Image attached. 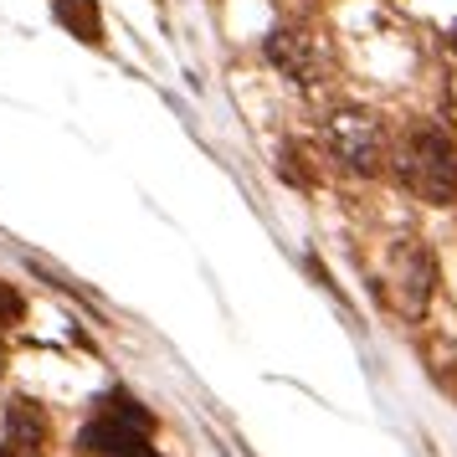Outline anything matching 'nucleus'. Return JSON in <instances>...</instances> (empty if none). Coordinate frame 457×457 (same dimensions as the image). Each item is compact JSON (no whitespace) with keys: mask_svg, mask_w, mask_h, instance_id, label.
Here are the masks:
<instances>
[{"mask_svg":"<svg viewBox=\"0 0 457 457\" xmlns=\"http://www.w3.org/2000/svg\"><path fill=\"white\" fill-rule=\"evenodd\" d=\"M57 21L83 37V42H104V21H98V5L93 0H57Z\"/></svg>","mask_w":457,"mask_h":457,"instance_id":"obj_5","label":"nucleus"},{"mask_svg":"<svg viewBox=\"0 0 457 457\" xmlns=\"http://www.w3.org/2000/svg\"><path fill=\"white\" fill-rule=\"evenodd\" d=\"M78 447H83L87 457H154V442H149V411L145 406H134L129 395H108L104 411L83 427Z\"/></svg>","mask_w":457,"mask_h":457,"instance_id":"obj_1","label":"nucleus"},{"mask_svg":"<svg viewBox=\"0 0 457 457\" xmlns=\"http://www.w3.org/2000/svg\"><path fill=\"white\" fill-rule=\"evenodd\" d=\"M5 427H11V447H21V453H37V447L46 442V421H42V411H37L31 401H11Z\"/></svg>","mask_w":457,"mask_h":457,"instance_id":"obj_4","label":"nucleus"},{"mask_svg":"<svg viewBox=\"0 0 457 457\" xmlns=\"http://www.w3.org/2000/svg\"><path fill=\"white\" fill-rule=\"evenodd\" d=\"M401 175L421 201L447 206V201H457V145L442 129H416L401 154Z\"/></svg>","mask_w":457,"mask_h":457,"instance_id":"obj_2","label":"nucleus"},{"mask_svg":"<svg viewBox=\"0 0 457 457\" xmlns=\"http://www.w3.org/2000/svg\"><path fill=\"white\" fill-rule=\"evenodd\" d=\"M329 145H334V154L350 170H360V175H375V170H380V154H386L380 124H375L370 113H334Z\"/></svg>","mask_w":457,"mask_h":457,"instance_id":"obj_3","label":"nucleus"},{"mask_svg":"<svg viewBox=\"0 0 457 457\" xmlns=\"http://www.w3.org/2000/svg\"><path fill=\"white\" fill-rule=\"evenodd\" d=\"M16 319H21V293L11 283H0V329H11Z\"/></svg>","mask_w":457,"mask_h":457,"instance_id":"obj_7","label":"nucleus"},{"mask_svg":"<svg viewBox=\"0 0 457 457\" xmlns=\"http://www.w3.org/2000/svg\"><path fill=\"white\" fill-rule=\"evenodd\" d=\"M0 457H16V453H11V447H5V442H0Z\"/></svg>","mask_w":457,"mask_h":457,"instance_id":"obj_8","label":"nucleus"},{"mask_svg":"<svg viewBox=\"0 0 457 457\" xmlns=\"http://www.w3.org/2000/svg\"><path fill=\"white\" fill-rule=\"evenodd\" d=\"M268 52H272V62H283L298 83H309V62H303V52H298V37H293V31H272Z\"/></svg>","mask_w":457,"mask_h":457,"instance_id":"obj_6","label":"nucleus"}]
</instances>
